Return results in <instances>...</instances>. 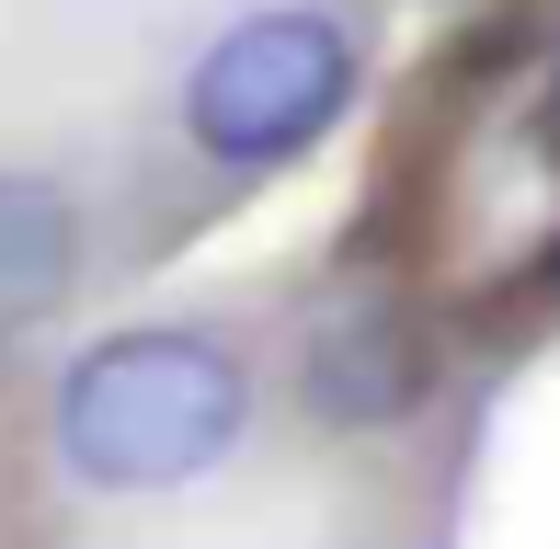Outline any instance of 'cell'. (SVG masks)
Returning <instances> with one entry per match:
<instances>
[{
	"mask_svg": "<svg viewBox=\"0 0 560 549\" xmlns=\"http://www.w3.org/2000/svg\"><path fill=\"white\" fill-rule=\"evenodd\" d=\"M241 423H252V366L184 320L104 332L58 378V458L92 492H184L241 446Z\"/></svg>",
	"mask_w": 560,
	"mask_h": 549,
	"instance_id": "cell-1",
	"label": "cell"
},
{
	"mask_svg": "<svg viewBox=\"0 0 560 549\" xmlns=\"http://www.w3.org/2000/svg\"><path fill=\"white\" fill-rule=\"evenodd\" d=\"M310 401L332 412V423H389V412H412V401H423V343L400 332L389 309L343 320V332L320 343V366H310Z\"/></svg>",
	"mask_w": 560,
	"mask_h": 549,
	"instance_id": "cell-3",
	"label": "cell"
},
{
	"mask_svg": "<svg viewBox=\"0 0 560 549\" xmlns=\"http://www.w3.org/2000/svg\"><path fill=\"white\" fill-rule=\"evenodd\" d=\"M343 104H354V35L332 12H310V0L241 12L184 69V138L218 172H275L298 149H320Z\"/></svg>",
	"mask_w": 560,
	"mask_h": 549,
	"instance_id": "cell-2",
	"label": "cell"
},
{
	"mask_svg": "<svg viewBox=\"0 0 560 549\" xmlns=\"http://www.w3.org/2000/svg\"><path fill=\"white\" fill-rule=\"evenodd\" d=\"M69 264H81L69 195L35 184V172H0V320H35L46 297L69 287Z\"/></svg>",
	"mask_w": 560,
	"mask_h": 549,
	"instance_id": "cell-4",
	"label": "cell"
}]
</instances>
